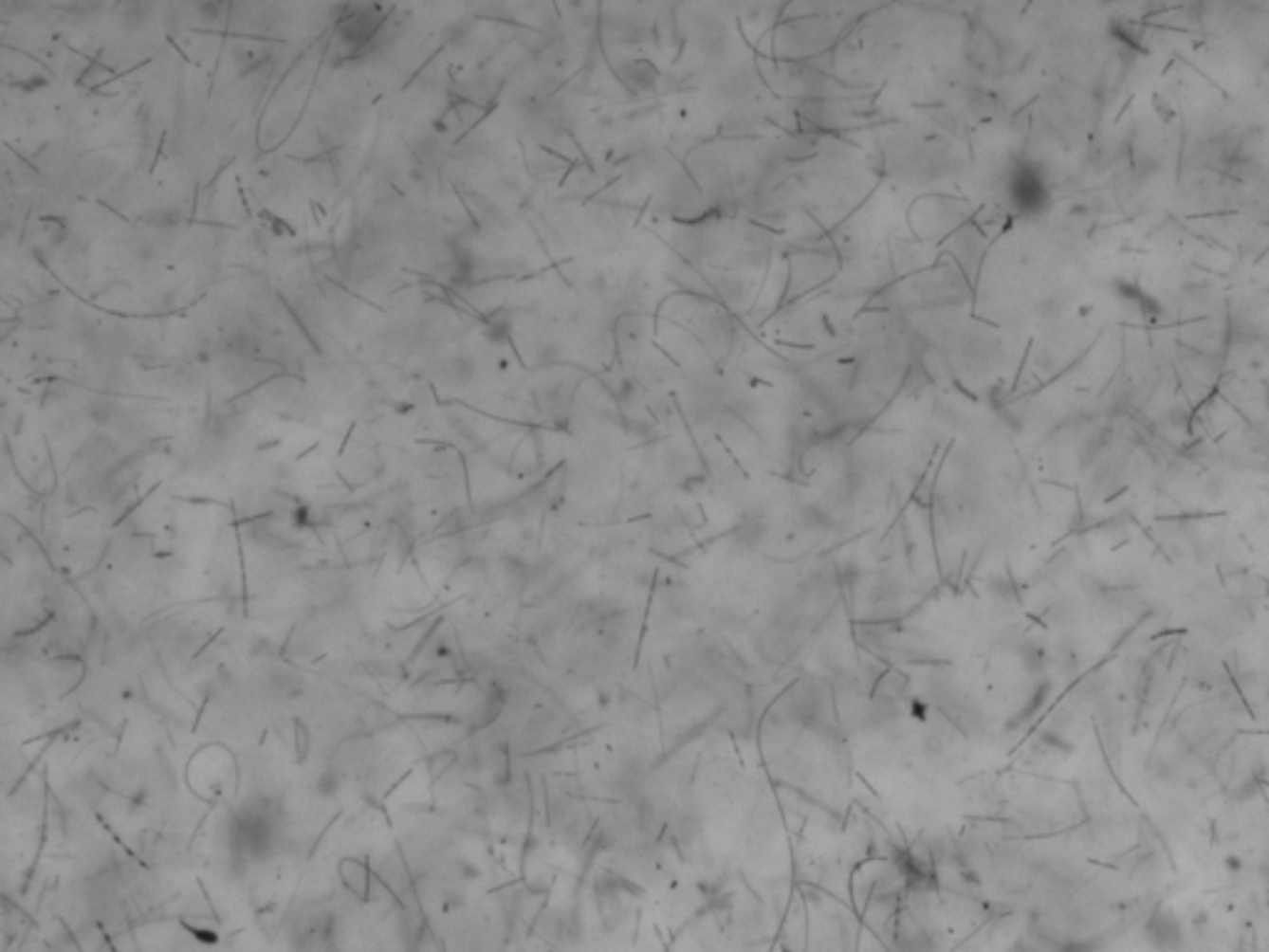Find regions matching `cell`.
<instances>
[{"label": "cell", "instance_id": "obj_1", "mask_svg": "<svg viewBox=\"0 0 1269 952\" xmlns=\"http://www.w3.org/2000/svg\"><path fill=\"white\" fill-rule=\"evenodd\" d=\"M1148 940L1155 947H1170L1180 940V923L1173 915V910H1155V915L1148 921Z\"/></svg>", "mask_w": 1269, "mask_h": 952}, {"label": "cell", "instance_id": "obj_2", "mask_svg": "<svg viewBox=\"0 0 1269 952\" xmlns=\"http://www.w3.org/2000/svg\"><path fill=\"white\" fill-rule=\"evenodd\" d=\"M444 377H447V382H451V385H467V382L474 377V362L467 360V357H456V360H451L450 365H447Z\"/></svg>", "mask_w": 1269, "mask_h": 952}]
</instances>
